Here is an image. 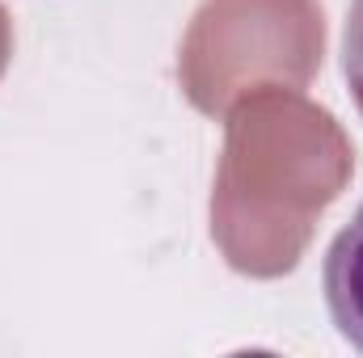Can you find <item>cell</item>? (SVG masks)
Instances as JSON below:
<instances>
[{
  "instance_id": "obj_2",
  "label": "cell",
  "mask_w": 363,
  "mask_h": 358,
  "mask_svg": "<svg viewBox=\"0 0 363 358\" xmlns=\"http://www.w3.org/2000/svg\"><path fill=\"white\" fill-rule=\"evenodd\" d=\"M321 59V0H203L182 34L178 85L199 114L224 118L245 93L308 89Z\"/></svg>"
},
{
  "instance_id": "obj_3",
  "label": "cell",
  "mask_w": 363,
  "mask_h": 358,
  "mask_svg": "<svg viewBox=\"0 0 363 358\" xmlns=\"http://www.w3.org/2000/svg\"><path fill=\"white\" fill-rule=\"evenodd\" d=\"M321 282H325V304H330L334 329L363 354V202L351 215V224L334 236Z\"/></svg>"
},
{
  "instance_id": "obj_5",
  "label": "cell",
  "mask_w": 363,
  "mask_h": 358,
  "mask_svg": "<svg viewBox=\"0 0 363 358\" xmlns=\"http://www.w3.org/2000/svg\"><path fill=\"white\" fill-rule=\"evenodd\" d=\"M9 59H13V17L0 4V76L9 72Z\"/></svg>"
},
{
  "instance_id": "obj_4",
  "label": "cell",
  "mask_w": 363,
  "mask_h": 358,
  "mask_svg": "<svg viewBox=\"0 0 363 358\" xmlns=\"http://www.w3.org/2000/svg\"><path fill=\"white\" fill-rule=\"evenodd\" d=\"M342 72H347V85L351 97L363 114V0H351V13H347V34H342Z\"/></svg>"
},
{
  "instance_id": "obj_1",
  "label": "cell",
  "mask_w": 363,
  "mask_h": 358,
  "mask_svg": "<svg viewBox=\"0 0 363 358\" xmlns=\"http://www.w3.org/2000/svg\"><path fill=\"white\" fill-rule=\"evenodd\" d=\"M342 122L296 89L245 93L224 114L211 185V241L245 278H283L313 245L317 219L351 185Z\"/></svg>"
}]
</instances>
